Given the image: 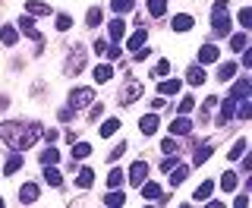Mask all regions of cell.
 <instances>
[{"label": "cell", "mask_w": 252, "mask_h": 208, "mask_svg": "<svg viewBox=\"0 0 252 208\" xmlns=\"http://www.w3.org/2000/svg\"><path fill=\"white\" fill-rule=\"evenodd\" d=\"M89 107H92V110H89V120H98L101 114H104V104H94V101H92Z\"/></svg>", "instance_id": "bcb514c9"}, {"label": "cell", "mask_w": 252, "mask_h": 208, "mask_svg": "<svg viewBox=\"0 0 252 208\" xmlns=\"http://www.w3.org/2000/svg\"><path fill=\"white\" fill-rule=\"evenodd\" d=\"M41 133H44V126L38 120H6V123H0V139L13 151H29L41 139Z\"/></svg>", "instance_id": "6da1fadb"}, {"label": "cell", "mask_w": 252, "mask_h": 208, "mask_svg": "<svg viewBox=\"0 0 252 208\" xmlns=\"http://www.w3.org/2000/svg\"><path fill=\"white\" fill-rule=\"evenodd\" d=\"M158 196H161V186H158V183H142V199H145V202H158Z\"/></svg>", "instance_id": "603a6c76"}, {"label": "cell", "mask_w": 252, "mask_h": 208, "mask_svg": "<svg viewBox=\"0 0 252 208\" xmlns=\"http://www.w3.org/2000/svg\"><path fill=\"white\" fill-rule=\"evenodd\" d=\"M92 155V145L89 142H73V161H82V158Z\"/></svg>", "instance_id": "f546056e"}, {"label": "cell", "mask_w": 252, "mask_h": 208, "mask_svg": "<svg viewBox=\"0 0 252 208\" xmlns=\"http://www.w3.org/2000/svg\"><path fill=\"white\" fill-rule=\"evenodd\" d=\"M123 202H126V196H123L117 186H114V189H110V193L104 196V205H110V208H117V205H123Z\"/></svg>", "instance_id": "d6a6232c"}, {"label": "cell", "mask_w": 252, "mask_h": 208, "mask_svg": "<svg viewBox=\"0 0 252 208\" xmlns=\"http://www.w3.org/2000/svg\"><path fill=\"white\" fill-rule=\"evenodd\" d=\"M192 107H195V98H189V95H186V98L180 101V114H189Z\"/></svg>", "instance_id": "7dc6e473"}, {"label": "cell", "mask_w": 252, "mask_h": 208, "mask_svg": "<svg viewBox=\"0 0 252 208\" xmlns=\"http://www.w3.org/2000/svg\"><path fill=\"white\" fill-rule=\"evenodd\" d=\"M107 35H110V41H123V35H126V22H123V19H110Z\"/></svg>", "instance_id": "d6986e66"}, {"label": "cell", "mask_w": 252, "mask_h": 208, "mask_svg": "<svg viewBox=\"0 0 252 208\" xmlns=\"http://www.w3.org/2000/svg\"><path fill=\"white\" fill-rule=\"evenodd\" d=\"M243 67L252 69V51H243Z\"/></svg>", "instance_id": "816d5d0a"}, {"label": "cell", "mask_w": 252, "mask_h": 208, "mask_svg": "<svg viewBox=\"0 0 252 208\" xmlns=\"http://www.w3.org/2000/svg\"><path fill=\"white\" fill-rule=\"evenodd\" d=\"M73 114H76V110H69V107H63V110H60V120H63V123H69V120H73Z\"/></svg>", "instance_id": "f907efd6"}, {"label": "cell", "mask_w": 252, "mask_h": 208, "mask_svg": "<svg viewBox=\"0 0 252 208\" xmlns=\"http://www.w3.org/2000/svg\"><path fill=\"white\" fill-rule=\"evenodd\" d=\"M186 82H189V85H202V82H205V69H202V67H192V69L186 73Z\"/></svg>", "instance_id": "d590c367"}, {"label": "cell", "mask_w": 252, "mask_h": 208, "mask_svg": "<svg viewBox=\"0 0 252 208\" xmlns=\"http://www.w3.org/2000/svg\"><path fill=\"white\" fill-rule=\"evenodd\" d=\"M180 89H183V82H180V79H164V82H158V95H161V98L180 95Z\"/></svg>", "instance_id": "9c48e42d"}, {"label": "cell", "mask_w": 252, "mask_h": 208, "mask_svg": "<svg viewBox=\"0 0 252 208\" xmlns=\"http://www.w3.org/2000/svg\"><path fill=\"white\" fill-rule=\"evenodd\" d=\"M246 148H249V142H246V139H236V142H233V148L227 151V161H236V158H240Z\"/></svg>", "instance_id": "836d02e7"}, {"label": "cell", "mask_w": 252, "mask_h": 208, "mask_svg": "<svg viewBox=\"0 0 252 208\" xmlns=\"http://www.w3.org/2000/svg\"><path fill=\"white\" fill-rule=\"evenodd\" d=\"M170 26H173V32H189V29L195 26V19L189 13H180V16H173V19H170Z\"/></svg>", "instance_id": "4fadbf2b"}, {"label": "cell", "mask_w": 252, "mask_h": 208, "mask_svg": "<svg viewBox=\"0 0 252 208\" xmlns=\"http://www.w3.org/2000/svg\"><path fill=\"white\" fill-rule=\"evenodd\" d=\"M249 205V196H236V208H246Z\"/></svg>", "instance_id": "11a10c76"}, {"label": "cell", "mask_w": 252, "mask_h": 208, "mask_svg": "<svg viewBox=\"0 0 252 208\" xmlns=\"http://www.w3.org/2000/svg\"><path fill=\"white\" fill-rule=\"evenodd\" d=\"M243 171H246V173H252V155H246V151H243Z\"/></svg>", "instance_id": "681fc988"}, {"label": "cell", "mask_w": 252, "mask_h": 208, "mask_svg": "<svg viewBox=\"0 0 252 208\" xmlns=\"http://www.w3.org/2000/svg\"><path fill=\"white\" fill-rule=\"evenodd\" d=\"M211 151H215V142H202V145L195 148V158H192V161H195V164H205V161L211 158Z\"/></svg>", "instance_id": "cb8c5ba5"}, {"label": "cell", "mask_w": 252, "mask_h": 208, "mask_svg": "<svg viewBox=\"0 0 252 208\" xmlns=\"http://www.w3.org/2000/svg\"><path fill=\"white\" fill-rule=\"evenodd\" d=\"M110 6H114V13H132V6H136V0H110Z\"/></svg>", "instance_id": "74e56055"}, {"label": "cell", "mask_w": 252, "mask_h": 208, "mask_svg": "<svg viewBox=\"0 0 252 208\" xmlns=\"http://www.w3.org/2000/svg\"><path fill=\"white\" fill-rule=\"evenodd\" d=\"M41 136H44V139H47V142H54V139H57V136H60V133H57V130H44Z\"/></svg>", "instance_id": "f5cc1de1"}, {"label": "cell", "mask_w": 252, "mask_h": 208, "mask_svg": "<svg viewBox=\"0 0 252 208\" xmlns=\"http://www.w3.org/2000/svg\"><path fill=\"white\" fill-rule=\"evenodd\" d=\"M145 41H148V32H145V29H139L136 35H132L129 41H126V47H129V51H139V47L145 44Z\"/></svg>", "instance_id": "4dcf8cb0"}, {"label": "cell", "mask_w": 252, "mask_h": 208, "mask_svg": "<svg viewBox=\"0 0 252 208\" xmlns=\"http://www.w3.org/2000/svg\"><path fill=\"white\" fill-rule=\"evenodd\" d=\"M38 161H41V164H57V161H60V151L51 145V148H44L41 155H38Z\"/></svg>", "instance_id": "e575fe53"}, {"label": "cell", "mask_w": 252, "mask_h": 208, "mask_svg": "<svg viewBox=\"0 0 252 208\" xmlns=\"http://www.w3.org/2000/svg\"><path fill=\"white\" fill-rule=\"evenodd\" d=\"M19 32H26V35L32 38V41L38 44V51H41V47H44V35H41V32L35 29V22H32L29 16H22V19H19Z\"/></svg>", "instance_id": "52a82bcc"}, {"label": "cell", "mask_w": 252, "mask_h": 208, "mask_svg": "<svg viewBox=\"0 0 252 208\" xmlns=\"http://www.w3.org/2000/svg\"><path fill=\"white\" fill-rule=\"evenodd\" d=\"M236 186H240V177H236V171H224V173H220V189H224V193H233Z\"/></svg>", "instance_id": "ffe728a7"}, {"label": "cell", "mask_w": 252, "mask_h": 208, "mask_svg": "<svg viewBox=\"0 0 252 208\" xmlns=\"http://www.w3.org/2000/svg\"><path fill=\"white\" fill-rule=\"evenodd\" d=\"M22 161H26V158H22V151H16V155L10 158V161L3 164V173H6V177H13L16 171H22Z\"/></svg>", "instance_id": "484cf974"}, {"label": "cell", "mask_w": 252, "mask_h": 208, "mask_svg": "<svg viewBox=\"0 0 252 208\" xmlns=\"http://www.w3.org/2000/svg\"><path fill=\"white\" fill-rule=\"evenodd\" d=\"M142 98V82H136V79H126L123 89H120V104H136Z\"/></svg>", "instance_id": "5b68a950"}, {"label": "cell", "mask_w": 252, "mask_h": 208, "mask_svg": "<svg viewBox=\"0 0 252 208\" xmlns=\"http://www.w3.org/2000/svg\"><path fill=\"white\" fill-rule=\"evenodd\" d=\"M123 151H126V142H120L114 151H110V161H117V158H123Z\"/></svg>", "instance_id": "c3c4849f"}, {"label": "cell", "mask_w": 252, "mask_h": 208, "mask_svg": "<svg viewBox=\"0 0 252 208\" xmlns=\"http://www.w3.org/2000/svg\"><path fill=\"white\" fill-rule=\"evenodd\" d=\"M85 26H92V29L101 26V6H92V10L85 13Z\"/></svg>", "instance_id": "f35d334b"}, {"label": "cell", "mask_w": 252, "mask_h": 208, "mask_svg": "<svg viewBox=\"0 0 252 208\" xmlns=\"http://www.w3.org/2000/svg\"><path fill=\"white\" fill-rule=\"evenodd\" d=\"M227 3H230V0H215V10H211V32H215V35H230V29H233Z\"/></svg>", "instance_id": "7a4b0ae2"}, {"label": "cell", "mask_w": 252, "mask_h": 208, "mask_svg": "<svg viewBox=\"0 0 252 208\" xmlns=\"http://www.w3.org/2000/svg\"><path fill=\"white\" fill-rule=\"evenodd\" d=\"M167 13V0H148V16H164Z\"/></svg>", "instance_id": "1f68e13d"}, {"label": "cell", "mask_w": 252, "mask_h": 208, "mask_svg": "<svg viewBox=\"0 0 252 208\" xmlns=\"http://www.w3.org/2000/svg\"><path fill=\"white\" fill-rule=\"evenodd\" d=\"M233 120H236V98L227 95V101L220 104V114H218V126H227V123H233Z\"/></svg>", "instance_id": "8992f818"}, {"label": "cell", "mask_w": 252, "mask_h": 208, "mask_svg": "<svg viewBox=\"0 0 252 208\" xmlns=\"http://www.w3.org/2000/svg\"><path fill=\"white\" fill-rule=\"evenodd\" d=\"M123 177H126V173L120 171V167H114V171L107 173V186H110V189H114V186H120V183H123Z\"/></svg>", "instance_id": "b9f144b4"}, {"label": "cell", "mask_w": 252, "mask_h": 208, "mask_svg": "<svg viewBox=\"0 0 252 208\" xmlns=\"http://www.w3.org/2000/svg\"><path fill=\"white\" fill-rule=\"evenodd\" d=\"M218 57H220L218 44H202L199 47V63H218Z\"/></svg>", "instance_id": "7c38bea8"}, {"label": "cell", "mask_w": 252, "mask_h": 208, "mask_svg": "<svg viewBox=\"0 0 252 208\" xmlns=\"http://www.w3.org/2000/svg\"><path fill=\"white\" fill-rule=\"evenodd\" d=\"M189 133H192V120H186L183 114L170 120V136H189Z\"/></svg>", "instance_id": "30bf717a"}, {"label": "cell", "mask_w": 252, "mask_h": 208, "mask_svg": "<svg viewBox=\"0 0 252 208\" xmlns=\"http://www.w3.org/2000/svg\"><path fill=\"white\" fill-rule=\"evenodd\" d=\"M76 186L79 189H92V183H94V171L92 167H76Z\"/></svg>", "instance_id": "8fae6325"}, {"label": "cell", "mask_w": 252, "mask_h": 208, "mask_svg": "<svg viewBox=\"0 0 252 208\" xmlns=\"http://www.w3.org/2000/svg\"><path fill=\"white\" fill-rule=\"evenodd\" d=\"M211 193H215V180H202V186L192 193V199H195V202H208Z\"/></svg>", "instance_id": "7402d4cb"}, {"label": "cell", "mask_w": 252, "mask_h": 208, "mask_svg": "<svg viewBox=\"0 0 252 208\" xmlns=\"http://www.w3.org/2000/svg\"><path fill=\"white\" fill-rule=\"evenodd\" d=\"M104 47H107V41H101V38H98V41H94V54H104Z\"/></svg>", "instance_id": "db71d44e"}, {"label": "cell", "mask_w": 252, "mask_h": 208, "mask_svg": "<svg viewBox=\"0 0 252 208\" xmlns=\"http://www.w3.org/2000/svg\"><path fill=\"white\" fill-rule=\"evenodd\" d=\"M236 69H240V67H236L233 60L220 63V69H218V79H220V82H227V79H233V76H236Z\"/></svg>", "instance_id": "83f0119b"}, {"label": "cell", "mask_w": 252, "mask_h": 208, "mask_svg": "<svg viewBox=\"0 0 252 208\" xmlns=\"http://www.w3.org/2000/svg\"><path fill=\"white\" fill-rule=\"evenodd\" d=\"M110 76H114V67H110V63H98V67H94V82H110Z\"/></svg>", "instance_id": "4316f807"}, {"label": "cell", "mask_w": 252, "mask_h": 208, "mask_svg": "<svg viewBox=\"0 0 252 208\" xmlns=\"http://www.w3.org/2000/svg\"><path fill=\"white\" fill-rule=\"evenodd\" d=\"M54 26H57V32H69V29H73V19H69L66 13H57V19H54Z\"/></svg>", "instance_id": "60d3db41"}, {"label": "cell", "mask_w": 252, "mask_h": 208, "mask_svg": "<svg viewBox=\"0 0 252 208\" xmlns=\"http://www.w3.org/2000/svg\"><path fill=\"white\" fill-rule=\"evenodd\" d=\"M117 130H120V120H104V123H101V139H110Z\"/></svg>", "instance_id": "8d00e7d4"}, {"label": "cell", "mask_w": 252, "mask_h": 208, "mask_svg": "<svg viewBox=\"0 0 252 208\" xmlns=\"http://www.w3.org/2000/svg\"><path fill=\"white\" fill-rule=\"evenodd\" d=\"M26 16H51V6L41 0H26Z\"/></svg>", "instance_id": "e0dca14e"}, {"label": "cell", "mask_w": 252, "mask_h": 208, "mask_svg": "<svg viewBox=\"0 0 252 208\" xmlns=\"http://www.w3.org/2000/svg\"><path fill=\"white\" fill-rule=\"evenodd\" d=\"M139 130L145 133V136H155V133H158V114H152V110H148V114L139 120Z\"/></svg>", "instance_id": "ac0fdd59"}, {"label": "cell", "mask_w": 252, "mask_h": 208, "mask_svg": "<svg viewBox=\"0 0 252 208\" xmlns=\"http://www.w3.org/2000/svg\"><path fill=\"white\" fill-rule=\"evenodd\" d=\"M145 180H148V164L145 161H136V164L129 167V183H132V186H142Z\"/></svg>", "instance_id": "ba28073f"}, {"label": "cell", "mask_w": 252, "mask_h": 208, "mask_svg": "<svg viewBox=\"0 0 252 208\" xmlns=\"http://www.w3.org/2000/svg\"><path fill=\"white\" fill-rule=\"evenodd\" d=\"M19 202H22V205L38 202V183H26V186L19 189Z\"/></svg>", "instance_id": "9a60e30c"}, {"label": "cell", "mask_w": 252, "mask_h": 208, "mask_svg": "<svg viewBox=\"0 0 252 208\" xmlns=\"http://www.w3.org/2000/svg\"><path fill=\"white\" fill-rule=\"evenodd\" d=\"M167 173H170V186H173V189H177V186H180V183H183V180L189 177V167H186V164H173V167H170V171H167Z\"/></svg>", "instance_id": "5bb4252c"}, {"label": "cell", "mask_w": 252, "mask_h": 208, "mask_svg": "<svg viewBox=\"0 0 252 208\" xmlns=\"http://www.w3.org/2000/svg\"><path fill=\"white\" fill-rule=\"evenodd\" d=\"M236 19H240L243 29H252V10H249V6H243V10L236 13Z\"/></svg>", "instance_id": "7bdbcfd3"}, {"label": "cell", "mask_w": 252, "mask_h": 208, "mask_svg": "<svg viewBox=\"0 0 252 208\" xmlns=\"http://www.w3.org/2000/svg\"><path fill=\"white\" fill-rule=\"evenodd\" d=\"M249 92H252V79H240V82L230 89V98H236V101H240V98H249Z\"/></svg>", "instance_id": "44dd1931"}, {"label": "cell", "mask_w": 252, "mask_h": 208, "mask_svg": "<svg viewBox=\"0 0 252 208\" xmlns=\"http://www.w3.org/2000/svg\"><path fill=\"white\" fill-rule=\"evenodd\" d=\"M47 171H44V183H51L54 189H60L63 186V173L57 171V164H44Z\"/></svg>", "instance_id": "2e32d148"}, {"label": "cell", "mask_w": 252, "mask_h": 208, "mask_svg": "<svg viewBox=\"0 0 252 208\" xmlns=\"http://www.w3.org/2000/svg\"><path fill=\"white\" fill-rule=\"evenodd\" d=\"M82 69H85V47L73 44L66 51V60H63V73H66V76H79Z\"/></svg>", "instance_id": "3957f363"}, {"label": "cell", "mask_w": 252, "mask_h": 208, "mask_svg": "<svg viewBox=\"0 0 252 208\" xmlns=\"http://www.w3.org/2000/svg\"><path fill=\"white\" fill-rule=\"evenodd\" d=\"M236 104H240V110H236V120H249V117H252V104H249V98H240Z\"/></svg>", "instance_id": "ab89813d"}, {"label": "cell", "mask_w": 252, "mask_h": 208, "mask_svg": "<svg viewBox=\"0 0 252 208\" xmlns=\"http://www.w3.org/2000/svg\"><path fill=\"white\" fill-rule=\"evenodd\" d=\"M161 148H164V155H177V151H180V145H177V136L164 139V142H161Z\"/></svg>", "instance_id": "ee69618b"}, {"label": "cell", "mask_w": 252, "mask_h": 208, "mask_svg": "<svg viewBox=\"0 0 252 208\" xmlns=\"http://www.w3.org/2000/svg\"><path fill=\"white\" fill-rule=\"evenodd\" d=\"M92 101H94V89H89V85L69 92V110H82V107H89Z\"/></svg>", "instance_id": "277c9868"}, {"label": "cell", "mask_w": 252, "mask_h": 208, "mask_svg": "<svg viewBox=\"0 0 252 208\" xmlns=\"http://www.w3.org/2000/svg\"><path fill=\"white\" fill-rule=\"evenodd\" d=\"M167 73H170V63H167V60H158V67H155V76H158V79H164Z\"/></svg>", "instance_id": "f6af8a7d"}, {"label": "cell", "mask_w": 252, "mask_h": 208, "mask_svg": "<svg viewBox=\"0 0 252 208\" xmlns=\"http://www.w3.org/2000/svg\"><path fill=\"white\" fill-rule=\"evenodd\" d=\"M230 47H233L236 54H240V51H246V47H249V38H246V32H236V35H230Z\"/></svg>", "instance_id": "f1b7e54d"}, {"label": "cell", "mask_w": 252, "mask_h": 208, "mask_svg": "<svg viewBox=\"0 0 252 208\" xmlns=\"http://www.w3.org/2000/svg\"><path fill=\"white\" fill-rule=\"evenodd\" d=\"M0 41H3L6 47H13L16 41H19V32H16L13 26H0Z\"/></svg>", "instance_id": "d4e9b609"}]
</instances>
